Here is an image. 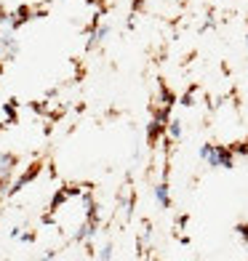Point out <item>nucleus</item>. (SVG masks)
<instances>
[{
	"mask_svg": "<svg viewBox=\"0 0 248 261\" xmlns=\"http://www.w3.org/2000/svg\"><path fill=\"white\" fill-rule=\"evenodd\" d=\"M168 134H171L173 139H179V136H182V125H179V120H171V123H168Z\"/></svg>",
	"mask_w": 248,
	"mask_h": 261,
	"instance_id": "obj_4",
	"label": "nucleus"
},
{
	"mask_svg": "<svg viewBox=\"0 0 248 261\" xmlns=\"http://www.w3.org/2000/svg\"><path fill=\"white\" fill-rule=\"evenodd\" d=\"M200 158H203L208 165H214V168H219V165H227V168H230V165H232V158H230V152L227 149H224V147H203V149H200Z\"/></svg>",
	"mask_w": 248,
	"mask_h": 261,
	"instance_id": "obj_1",
	"label": "nucleus"
},
{
	"mask_svg": "<svg viewBox=\"0 0 248 261\" xmlns=\"http://www.w3.org/2000/svg\"><path fill=\"white\" fill-rule=\"evenodd\" d=\"M99 256H102V258H110V256H112V248H110V245H107V248H102V253H99Z\"/></svg>",
	"mask_w": 248,
	"mask_h": 261,
	"instance_id": "obj_5",
	"label": "nucleus"
},
{
	"mask_svg": "<svg viewBox=\"0 0 248 261\" xmlns=\"http://www.w3.org/2000/svg\"><path fill=\"white\" fill-rule=\"evenodd\" d=\"M11 163H14V158H11V155H0V179H3V176L11 171Z\"/></svg>",
	"mask_w": 248,
	"mask_h": 261,
	"instance_id": "obj_3",
	"label": "nucleus"
},
{
	"mask_svg": "<svg viewBox=\"0 0 248 261\" xmlns=\"http://www.w3.org/2000/svg\"><path fill=\"white\" fill-rule=\"evenodd\" d=\"M155 195H158V203H160L163 208H168V189H165V184H158Z\"/></svg>",
	"mask_w": 248,
	"mask_h": 261,
	"instance_id": "obj_2",
	"label": "nucleus"
}]
</instances>
